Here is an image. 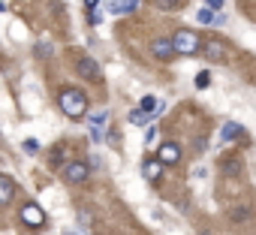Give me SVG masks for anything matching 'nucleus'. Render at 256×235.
<instances>
[{
    "label": "nucleus",
    "instance_id": "f257e3e1",
    "mask_svg": "<svg viewBox=\"0 0 256 235\" xmlns=\"http://www.w3.org/2000/svg\"><path fill=\"white\" fill-rule=\"evenodd\" d=\"M58 102H60V112L66 114V118H84V112H88V96L78 90V88H64L60 94H58Z\"/></svg>",
    "mask_w": 256,
    "mask_h": 235
},
{
    "label": "nucleus",
    "instance_id": "f03ea898",
    "mask_svg": "<svg viewBox=\"0 0 256 235\" xmlns=\"http://www.w3.org/2000/svg\"><path fill=\"white\" fill-rule=\"evenodd\" d=\"M169 42H172V52L175 54H184V58H193V54L202 52V40H199L196 30H178Z\"/></svg>",
    "mask_w": 256,
    "mask_h": 235
},
{
    "label": "nucleus",
    "instance_id": "7ed1b4c3",
    "mask_svg": "<svg viewBox=\"0 0 256 235\" xmlns=\"http://www.w3.org/2000/svg\"><path fill=\"white\" fill-rule=\"evenodd\" d=\"M22 223H24V226H30V229H40V226L46 223L42 208H40L36 202H28V205L22 208Z\"/></svg>",
    "mask_w": 256,
    "mask_h": 235
},
{
    "label": "nucleus",
    "instance_id": "20e7f679",
    "mask_svg": "<svg viewBox=\"0 0 256 235\" xmlns=\"http://www.w3.org/2000/svg\"><path fill=\"white\" fill-rule=\"evenodd\" d=\"M178 160H181V148L175 142H163L160 151H157V163L160 166H175Z\"/></svg>",
    "mask_w": 256,
    "mask_h": 235
},
{
    "label": "nucleus",
    "instance_id": "39448f33",
    "mask_svg": "<svg viewBox=\"0 0 256 235\" xmlns=\"http://www.w3.org/2000/svg\"><path fill=\"white\" fill-rule=\"evenodd\" d=\"M88 175H90V169H88L84 163H70V166L64 169V178H66L70 184H82V181H88Z\"/></svg>",
    "mask_w": 256,
    "mask_h": 235
},
{
    "label": "nucleus",
    "instance_id": "423d86ee",
    "mask_svg": "<svg viewBox=\"0 0 256 235\" xmlns=\"http://www.w3.org/2000/svg\"><path fill=\"white\" fill-rule=\"evenodd\" d=\"M136 6H139V0H112V4H108V12H112V16H130Z\"/></svg>",
    "mask_w": 256,
    "mask_h": 235
},
{
    "label": "nucleus",
    "instance_id": "0eeeda50",
    "mask_svg": "<svg viewBox=\"0 0 256 235\" xmlns=\"http://www.w3.org/2000/svg\"><path fill=\"white\" fill-rule=\"evenodd\" d=\"M78 72H82L84 78H90V82H100V66H96L94 58H82V60H78Z\"/></svg>",
    "mask_w": 256,
    "mask_h": 235
},
{
    "label": "nucleus",
    "instance_id": "6e6552de",
    "mask_svg": "<svg viewBox=\"0 0 256 235\" xmlns=\"http://www.w3.org/2000/svg\"><path fill=\"white\" fill-rule=\"evenodd\" d=\"M151 52H154V54H157L160 60H169V58L175 54V52H172V42H169V40H154V42H151Z\"/></svg>",
    "mask_w": 256,
    "mask_h": 235
},
{
    "label": "nucleus",
    "instance_id": "1a4fd4ad",
    "mask_svg": "<svg viewBox=\"0 0 256 235\" xmlns=\"http://www.w3.org/2000/svg\"><path fill=\"white\" fill-rule=\"evenodd\" d=\"M12 196H16V184H12L6 175H0V205L12 202Z\"/></svg>",
    "mask_w": 256,
    "mask_h": 235
},
{
    "label": "nucleus",
    "instance_id": "9d476101",
    "mask_svg": "<svg viewBox=\"0 0 256 235\" xmlns=\"http://www.w3.org/2000/svg\"><path fill=\"white\" fill-rule=\"evenodd\" d=\"M205 58H211V60H226V46H223V42H205Z\"/></svg>",
    "mask_w": 256,
    "mask_h": 235
},
{
    "label": "nucleus",
    "instance_id": "9b49d317",
    "mask_svg": "<svg viewBox=\"0 0 256 235\" xmlns=\"http://www.w3.org/2000/svg\"><path fill=\"white\" fill-rule=\"evenodd\" d=\"M244 130H241V124H235V121H226L223 124V130H220V139L223 142H232V139H238Z\"/></svg>",
    "mask_w": 256,
    "mask_h": 235
},
{
    "label": "nucleus",
    "instance_id": "f8f14e48",
    "mask_svg": "<svg viewBox=\"0 0 256 235\" xmlns=\"http://www.w3.org/2000/svg\"><path fill=\"white\" fill-rule=\"evenodd\" d=\"M160 172H163V166H160L157 160H145V163H142V175H145L148 181H157Z\"/></svg>",
    "mask_w": 256,
    "mask_h": 235
},
{
    "label": "nucleus",
    "instance_id": "ddd939ff",
    "mask_svg": "<svg viewBox=\"0 0 256 235\" xmlns=\"http://www.w3.org/2000/svg\"><path fill=\"white\" fill-rule=\"evenodd\" d=\"M139 112H142V114H157V112H160V100H157V96H145V100L139 102Z\"/></svg>",
    "mask_w": 256,
    "mask_h": 235
},
{
    "label": "nucleus",
    "instance_id": "4468645a",
    "mask_svg": "<svg viewBox=\"0 0 256 235\" xmlns=\"http://www.w3.org/2000/svg\"><path fill=\"white\" fill-rule=\"evenodd\" d=\"M154 6H160V10H166V12H175V10L184 6V0H154Z\"/></svg>",
    "mask_w": 256,
    "mask_h": 235
},
{
    "label": "nucleus",
    "instance_id": "2eb2a0df",
    "mask_svg": "<svg viewBox=\"0 0 256 235\" xmlns=\"http://www.w3.org/2000/svg\"><path fill=\"white\" fill-rule=\"evenodd\" d=\"M196 22H199V24H214V12H211V10H199V12H196Z\"/></svg>",
    "mask_w": 256,
    "mask_h": 235
},
{
    "label": "nucleus",
    "instance_id": "dca6fc26",
    "mask_svg": "<svg viewBox=\"0 0 256 235\" xmlns=\"http://www.w3.org/2000/svg\"><path fill=\"white\" fill-rule=\"evenodd\" d=\"M208 84H211V72H208V70H202V72L196 76V88H202V90H205Z\"/></svg>",
    "mask_w": 256,
    "mask_h": 235
},
{
    "label": "nucleus",
    "instance_id": "f3484780",
    "mask_svg": "<svg viewBox=\"0 0 256 235\" xmlns=\"http://www.w3.org/2000/svg\"><path fill=\"white\" fill-rule=\"evenodd\" d=\"M106 118H108V112H96V114L90 118V127H102V124H106Z\"/></svg>",
    "mask_w": 256,
    "mask_h": 235
},
{
    "label": "nucleus",
    "instance_id": "a211bd4d",
    "mask_svg": "<svg viewBox=\"0 0 256 235\" xmlns=\"http://www.w3.org/2000/svg\"><path fill=\"white\" fill-rule=\"evenodd\" d=\"M223 4H226V0H205V10L217 12V10H223Z\"/></svg>",
    "mask_w": 256,
    "mask_h": 235
},
{
    "label": "nucleus",
    "instance_id": "6ab92c4d",
    "mask_svg": "<svg viewBox=\"0 0 256 235\" xmlns=\"http://www.w3.org/2000/svg\"><path fill=\"white\" fill-rule=\"evenodd\" d=\"M130 121H133V124H145V121H148V114H142V112L136 108V112H130Z\"/></svg>",
    "mask_w": 256,
    "mask_h": 235
},
{
    "label": "nucleus",
    "instance_id": "aec40b11",
    "mask_svg": "<svg viewBox=\"0 0 256 235\" xmlns=\"http://www.w3.org/2000/svg\"><path fill=\"white\" fill-rule=\"evenodd\" d=\"M22 148H24L28 154H36V151H40V142H36V139H28V142H24Z\"/></svg>",
    "mask_w": 256,
    "mask_h": 235
},
{
    "label": "nucleus",
    "instance_id": "412c9836",
    "mask_svg": "<svg viewBox=\"0 0 256 235\" xmlns=\"http://www.w3.org/2000/svg\"><path fill=\"white\" fill-rule=\"evenodd\" d=\"M247 217H250L247 208H235V211H232V220H247Z\"/></svg>",
    "mask_w": 256,
    "mask_h": 235
},
{
    "label": "nucleus",
    "instance_id": "4be33fe9",
    "mask_svg": "<svg viewBox=\"0 0 256 235\" xmlns=\"http://www.w3.org/2000/svg\"><path fill=\"white\" fill-rule=\"evenodd\" d=\"M84 4H88V12H96V4H100V0H84Z\"/></svg>",
    "mask_w": 256,
    "mask_h": 235
},
{
    "label": "nucleus",
    "instance_id": "5701e85b",
    "mask_svg": "<svg viewBox=\"0 0 256 235\" xmlns=\"http://www.w3.org/2000/svg\"><path fill=\"white\" fill-rule=\"evenodd\" d=\"M64 235H78V232H72V229H66V232H64Z\"/></svg>",
    "mask_w": 256,
    "mask_h": 235
},
{
    "label": "nucleus",
    "instance_id": "b1692460",
    "mask_svg": "<svg viewBox=\"0 0 256 235\" xmlns=\"http://www.w3.org/2000/svg\"><path fill=\"white\" fill-rule=\"evenodd\" d=\"M4 10H6V4H0V12H4Z\"/></svg>",
    "mask_w": 256,
    "mask_h": 235
}]
</instances>
